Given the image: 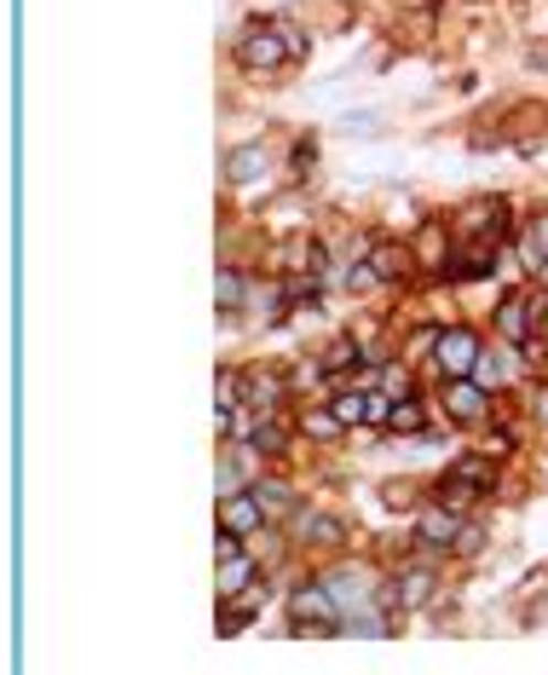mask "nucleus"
Segmentation results:
<instances>
[{
	"instance_id": "f257e3e1",
	"label": "nucleus",
	"mask_w": 548,
	"mask_h": 675,
	"mask_svg": "<svg viewBox=\"0 0 548 675\" xmlns=\"http://www.w3.org/2000/svg\"><path fill=\"white\" fill-rule=\"evenodd\" d=\"M237 64L243 69H278V64H289L283 23L278 18H255V23H248V30L237 35Z\"/></svg>"
},
{
	"instance_id": "f03ea898",
	"label": "nucleus",
	"mask_w": 548,
	"mask_h": 675,
	"mask_svg": "<svg viewBox=\"0 0 548 675\" xmlns=\"http://www.w3.org/2000/svg\"><path fill=\"white\" fill-rule=\"evenodd\" d=\"M289 623H294V630H318V635L341 630V607H335L330 583H301V589H294L289 594Z\"/></svg>"
},
{
	"instance_id": "7ed1b4c3",
	"label": "nucleus",
	"mask_w": 548,
	"mask_h": 675,
	"mask_svg": "<svg viewBox=\"0 0 548 675\" xmlns=\"http://www.w3.org/2000/svg\"><path fill=\"white\" fill-rule=\"evenodd\" d=\"M491 457H462L451 473L439 480V503H451V508H468V503H480V496H491Z\"/></svg>"
},
{
	"instance_id": "20e7f679",
	"label": "nucleus",
	"mask_w": 548,
	"mask_h": 675,
	"mask_svg": "<svg viewBox=\"0 0 548 675\" xmlns=\"http://www.w3.org/2000/svg\"><path fill=\"white\" fill-rule=\"evenodd\" d=\"M480 335L473 330H439V346H433V369L444 375V382H462V375H473V364H480Z\"/></svg>"
},
{
	"instance_id": "39448f33",
	"label": "nucleus",
	"mask_w": 548,
	"mask_h": 675,
	"mask_svg": "<svg viewBox=\"0 0 548 675\" xmlns=\"http://www.w3.org/2000/svg\"><path fill=\"white\" fill-rule=\"evenodd\" d=\"M323 583H330L335 607H341V623H346V618H358V612H369V607H376V594H382L376 583H369V571H364V566H341V571H330Z\"/></svg>"
},
{
	"instance_id": "423d86ee",
	"label": "nucleus",
	"mask_w": 548,
	"mask_h": 675,
	"mask_svg": "<svg viewBox=\"0 0 548 675\" xmlns=\"http://www.w3.org/2000/svg\"><path fill=\"white\" fill-rule=\"evenodd\" d=\"M214 514H219V525H226V532H237V537H260V525H266V508H260L255 491H226Z\"/></svg>"
},
{
	"instance_id": "0eeeda50",
	"label": "nucleus",
	"mask_w": 548,
	"mask_h": 675,
	"mask_svg": "<svg viewBox=\"0 0 548 675\" xmlns=\"http://www.w3.org/2000/svg\"><path fill=\"white\" fill-rule=\"evenodd\" d=\"M496 335L514 341V346H531V341H537V312H531V294H503V307H496Z\"/></svg>"
},
{
	"instance_id": "6e6552de",
	"label": "nucleus",
	"mask_w": 548,
	"mask_h": 675,
	"mask_svg": "<svg viewBox=\"0 0 548 675\" xmlns=\"http://www.w3.org/2000/svg\"><path fill=\"white\" fill-rule=\"evenodd\" d=\"M444 416H451V421H485L491 416V387H480L473 375L451 382V387H444Z\"/></svg>"
},
{
	"instance_id": "1a4fd4ad",
	"label": "nucleus",
	"mask_w": 548,
	"mask_h": 675,
	"mask_svg": "<svg viewBox=\"0 0 548 675\" xmlns=\"http://www.w3.org/2000/svg\"><path fill=\"white\" fill-rule=\"evenodd\" d=\"M283 398H289V387H283V375H278V369H255V375H243V410H255V416H278Z\"/></svg>"
},
{
	"instance_id": "9d476101",
	"label": "nucleus",
	"mask_w": 548,
	"mask_h": 675,
	"mask_svg": "<svg viewBox=\"0 0 548 675\" xmlns=\"http://www.w3.org/2000/svg\"><path fill=\"white\" fill-rule=\"evenodd\" d=\"M456 537H462V519L451 514V503H433L416 519V543H428V548H456Z\"/></svg>"
},
{
	"instance_id": "9b49d317",
	"label": "nucleus",
	"mask_w": 548,
	"mask_h": 675,
	"mask_svg": "<svg viewBox=\"0 0 548 675\" xmlns=\"http://www.w3.org/2000/svg\"><path fill=\"white\" fill-rule=\"evenodd\" d=\"M255 578H260V566L248 560L243 548H237V555H219V566H214V594H219V600H237Z\"/></svg>"
},
{
	"instance_id": "f8f14e48",
	"label": "nucleus",
	"mask_w": 548,
	"mask_h": 675,
	"mask_svg": "<svg viewBox=\"0 0 548 675\" xmlns=\"http://www.w3.org/2000/svg\"><path fill=\"white\" fill-rule=\"evenodd\" d=\"M294 532H301L307 543H318V548L346 543V525H341L335 514H294Z\"/></svg>"
},
{
	"instance_id": "ddd939ff",
	"label": "nucleus",
	"mask_w": 548,
	"mask_h": 675,
	"mask_svg": "<svg viewBox=\"0 0 548 675\" xmlns=\"http://www.w3.org/2000/svg\"><path fill=\"white\" fill-rule=\"evenodd\" d=\"M260 173H266V150L260 144H237L232 157H226V180L232 185H255Z\"/></svg>"
},
{
	"instance_id": "4468645a",
	"label": "nucleus",
	"mask_w": 548,
	"mask_h": 675,
	"mask_svg": "<svg viewBox=\"0 0 548 675\" xmlns=\"http://www.w3.org/2000/svg\"><path fill=\"white\" fill-rule=\"evenodd\" d=\"M243 444L255 450V457H283V450H289V428H278L271 416H260V421H255V433H248Z\"/></svg>"
},
{
	"instance_id": "2eb2a0df",
	"label": "nucleus",
	"mask_w": 548,
	"mask_h": 675,
	"mask_svg": "<svg viewBox=\"0 0 548 675\" xmlns=\"http://www.w3.org/2000/svg\"><path fill=\"white\" fill-rule=\"evenodd\" d=\"M393 583H398L405 612H410V607H428V600H433V571H428V566H410L405 578H393Z\"/></svg>"
},
{
	"instance_id": "dca6fc26",
	"label": "nucleus",
	"mask_w": 548,
	"mask_h": 675,
	"mask_svg": "<svg viewBox=\"0 0 548 675\" xmlns=\"http://www.w3.org/2000/svg\"><path fill=\"white\" fill-rule=\"evenodd\" d=\"M214 410H219V421H232L243 410V375L237 369H219L214 375Z\"/></svg>"
},
{
	"instance_id": "f3484780",
	"label": "nucleus",
	"mask_w": 548,
	"mask_h": 675,
	"mask_svg": "<svg viewBox=\"0 0 548 675\" xmlns=\"http://www.w3.org/2000/svg\"><path fill=\"white\" fill-rule=\"evenodd\" d=\"M330 410L346 421V428H364L369 421V387H353V393H335L330 398Z\"/></svg>"
},
{
	"instance_id": "a211bd4d",
	"label": "nucleus",
	"mask_w": 548,
	"mask_h": 675,
	"mask_svg": "<svg viewBox=\"0 0 548 675\" xmlns=\"http://www.w3.org/2000/svg\"><path fill=\"white\" fill-rule=\"evenodd\" d=\"M369 266H376L382 283H398V278H405V266H410V255H405V248H393V243H382V248H369Z\"/></svg>"
},
{
	"instance_id": "6ab92c4d",
	"label": "nucleus",
	"mask_w": 548,
	"mask_h": 675,
	"mask_svg": "<svg viewBox=\"0 0 548 675\" xmlns=\"http://www.w3.org/2000/svg\"><path fill=\"white\" fill-rule=\"evenodd\" d=\"M248 491L260 496V508H266V514H289V503H294V491H289L283 480H255Z\"/></svg>"
},
{
	"instance_id": "aec40b11",
	"label": "nucleus",
	"mask_w": 548,
	"mask_h": 675,
	"mask_svg": "<svg viewBox=\"0 0 548 675\" xmlns=\"http://www.w3.org/2000/svg\"><path fill=\"white\" fill-rule=\"evenodd\" d=\"M387 428H393V433H421V428H428V410H421L416 398H398V405H393V421H387Z\"/></svg>"
},
{
	"instance_id": "412c9836",
	"label": "nucleus",
	"mask_w": 548,
	"mask_h": 675,
	"mask_svg": "<svg viewBox=\"0 0 548 675\" xmlns=\"http://www.w3.org/2000/svg\"><path fill=\"white\" fill-rule=\"evenodd\" d=\"M526 266H548V214H537L526 232Z\"/></svg>"
},
{
	"instance_id": "4be33fe9",
	"label": "nucleus",
	"mask_w": 548,
	"mask_h": 675,
	"mask_svg": "<svg viewBox=\"0 0 548 675\" xmlns=\"http://www.w3.org/2000/svg\"><path fill=\"white\" fill-rule=\"evenodd\" d=\"M503 375H508V364H503V353H480V364H473V382L480 387H503Z\"/></svg>"
},
{
	"instance_id": "5701e85b",
	"label": "nucleus",
	"mask_w": 548,
	"mask_h": 675,
	"mask_svg": "<svg viewBox=\"0 0 548 675\" xmlns=\"http://www.w3.org/2000/svg\"><path fill=\"white\" fill-rule=\"evenodd\" d=\"M307 433L312 439H335V433H346V421L335 410H307Z\"/></svg>"
},
{
	"instance_id": "b1692460",
	"label": "nucleus",
	"mask_w": 548,
	"mask_h": 675,
	"mask_svg": "<svg viewBox=\"0 0 548 675\" xmlns=\"http://www.w3.org/2000/svg\"><path fill=\"white\" fill-rule=\"evenodd\" d=\"M353 358H358V341H335L330 353H323V375H341Z\"/></svg>"
},
{
	"instance_id": "393cba45",
	"label": "nucleus",
	"mask_w": 548,
	"mask_h": 675,
	"mask_svg": "<svg viewBox=\"0 0 548 675\" xmlns=\"http://www.w3.org/2000/svg\"><path fill=\"white\" fill-rule=\"evenodd\" d=\"M243 307V278L237 271H219V312H237Z\"/></svg>"
},
{
	"instance_id": "a878e982",
	"label": "nucleus",
	"mask_w": 548,
	"mask_h": 675,
	"mask_svg": "<svg viewBox=\"0 0 548 675\" xmlns=\"http://www.w3.org/2000/svg\"><path fill=\"white\" fill-rule=\"evenodd\" d=\"M376 283H382V278H376V266H369V260H364V266H353V271H346V289H353V294H364V289H376Z\"/></svg>"
},
{
	"instance_id": "bb28decb",
	"label": "nucleus",
	"mask_w": 548,
	"mask_h": 675,
	"mask_svg": "<svg viewBox=\"0 0 548 675\" xmlns=\"http://www.w3.org/2000/svg\"><path fill=\"white\" fill-rule=\"evenodd\" d=\"M387 393H393V398H405V393H410V375H405V364H393V369H387Z\"/></svg>"
},
{
	"instance_id": "cd10ccee",
	"label": "nucleus",
	"mask_w": 548,
	"mask_h": 675,
	"mask_svg": "<svg viewBox=\"0 0 548 675\" xmlns=\"http://www.w3.org/2000/svg\"><path fill=\"white\" fill-rule=\"evenodd\" d=\"M283 41H289V58H301V53H307V35L294 30V23H283Z\"/></svg>"
},
{
	"instance_id": "c85d7f7f",
	"label": "nucleus",
	"mask_w": 548,
	"mask_h": 675,
	"mask_svg": "<svg viewBox=\"0 0 548 675\" xmlns=\"http://www.w3.org/2000/svg\"><path fill=\"white\" fill-rule=\"evenodd\" d=\"M485 537L480 532H473V525H462V537H456V548H462V555H473V548H480Z\"/></svg>"
}]
</instances>
